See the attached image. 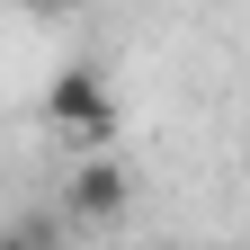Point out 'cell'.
<instances>
[{
  "label": "cell",
  "mask_w": 250,
  "mask_h": 250,
  "mask_svg": "<svg viewBox=\"0 0 250 250\" xmlns=\"http://www.w3.org/2000/svg\"><path fill=\"white\" fill-rule=\"evenodd\" d=\"M116 81L99 72V62H62V72L45 81V125L72 143H116Z\"/></svg>",
  "instance_id": "6da1fadb"
},
{
  "label": "cell",
  "mask_w": 250,
  "mask_h": 250,
  "mask_svg": "<svg viewBox=\"0 0 250 250\" xmlns=\"http://www.w3.org/2000/svg\"><path fill=\"white\" fill-rule=\"evenodd\" d=\"M125 206H134V179H125V161H107V152L89 143V161L62 179V214H72V224H125Z\"/></svg>",
  "instance_id": "7a4b0ae2"
}]
</instances>
